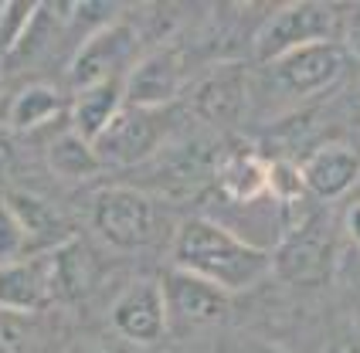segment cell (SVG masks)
Wrapping results in <instances>:
<instances>
[{
	"label": "cell",
	"mask_w": 360,
	"mask_h": 353,
	"mask_svg": "<svg viewBox=\"0 0 360 353\" xmlns=\"http://www.w3.org/2000/svg\"><path fill=\"white\" fill-rule=\"evenodd\" d=\"M343 231H347V238L360 248V204H354V207L343 214Z\"/></svg>",
	"instance_id": "28"
},
{
	"label": "cell",
	"mask_w": 360,
	"mask_h": 353,
	"mask_svg": "<svg viewBox=\"0 0 360 353\" xmlns=\"http://www.w3.org/2000/svg\"><path fill=\"white\" fill-rule=\"evenodd\" d=\"M92 231L116 252H140L153 238L157 211L140 187H102L92 197Z\"/></svg>",
	"instance_id": "7"
},
{
	"label": "cell",
	"mask_w": 360,
	"mask_h": 353,
	"mask_svg": "<svg viewBox=\"0 0 360 353\" xmlns=\"http://www.w3.org/2000/svg\"><path fill=\"white\" fill-rule=\"evenodd\" d=\"M31 255H34V248L27 241V231L20 228V221L11 211V204L0 197V269H7L14 262H24Z\"/></svg>",
	"instance_id": "23"
},
{
	"label": "cell",
	"mask_w": 360,
	"mask_h": 353,
	"mask_svg": "<svg viewBox=\"0 0 360 353\" xmlns=\"http://www.w3.org/2000/svg\"><path fill=\"white\" fill-rule=\"evenodd\" d=\"M61 38H65V7L38 4V11H34V18L27 20L18 44L7 51V65L11 68H31V65L48 58L58 48Z\"/></svg>",
	"instance_id": "18"
},
{
	"label": "cell",
	"mask_w": 360,
	"mask_h": 353,
	"mask_svg": "<svg viewBox=\"0 0 360 353\" xmlns=\"http://www.w3.org/2000/svg\"><path fill=\"white\" fill-rule=\"evenodd\" d=\"M122 105H126V79H112L92 85L85 92H75L72 109H68V129L96 143L112 126V119L122 113Z\"/></svg>",
	"instance_id": "16"
},
{
	"label": "cell",
	"mask_w": 360,
	"mask_h": 353,
	"mask_svg": "<svg viewBox=\"0 0 360 353\" xmlns=\"http://www.w3.org/2000/svg\"><path fill=\"white\" fill-rule=\"evenodd\" d=\"M11 163H14V146H11V139L0 133V176L11 170Z\"/></svg>",
	"instance_id": "29"
},
{
	"label": "cell",
	"mask_w": 360,
	"mask_h": 353,
	"mask_svg": "<svg viewBox=\"0 0 360 353\" xmlns=\"http://www.w3.org/2000/svg\"><path fill=\"white\" fill-rule=\"evenodd\" d=\"M44 160H48L51 174L61 176V180H72V184H85V180H92L99 170H105L99 153H96V143L82 139L79 133H72V129L58 133V136L48 143Z\"/></svg>",
	"instance_id": "20"
},
{
	"label": "cell",
	"mask_w": 360,
	"mask_h": 353,
	"mask_svg": "<svg viewBox=\"0 0 360 353\" xmlns=\"http://www.w3.org/2000/svg\"><path fill=\"white\" fill-rule=\"evenodd\" d=\"M146 55L136 27L129 24V18L122 14L120 20H112L109 27L96 31L89 41H82L75 48V55L65 68V79L72 92H85L92 85L112 79H126L133 72V65Z\"/></svg>",
	"instance_id": "6"
},
{
	"label": "cell",
	"mask_w": 360,
	"mask_h": 353,
	"mask_svg": "<svg viewBox=\"0 0 360 353\" xmlns=\"http://www.w3.org/2000/svg\"><path fill=\"white\" fill-rule=\"evenodd\" d=\"M241 353H285L282 347H276V343H269V340H252L248 347Z\"/></svg>",
	"instance_id": "30"
},
{
	"label": "cell",
	"mask_w": 360,
	"mask_h": 353,
	"mask_svg": "<svg viewBox=\"0 0 360 353\" xmlns=\"http://www.w3.org/2000/svg\"><path fill=\"white\" fill-rule=\"evenodd\" d=\"M68 353H109V350H102L96 343H75V347H68Z\"/></svg>",
	"instance_id": "31"
},
{
	"label": "cell",
	"mask_w": 360,
	"mask_h": 353,
	"mask_svg": "<svg viewBox=\"0 0 360 353\" xmlns=\"http://www.w3.org/2000/svg\"><path fill=\"white\" fill-rule=\"evenodd\" d=\"M300 167H302L306 191L316 200L330 204V200H340L360 180V150L333 139V143L320 146L316 153H309Z\"/></svg>",
	"instance_id": "13"
},
{
	"label": "cell",
	"mask_w": 360,
	"mask_h": 353,
	"mask_svg": "<svg viewBox=\"0 0 360 353\" xmlns=\"http://www.w3.org/2000/svg\"><path fill=\"white\" fill-rule=\"evenodd\" d=\"M112 326L122 340L136 347H150L163 340L170 330V313H167L160 278H136L133 285H126L112 306Z\"/></svg>",
	"instance_id": "11"
},
{
	"label": "cell",
	"mask_w": 360,
	"mask_h": 353,
	"mask_svg": "<svg viewBox=\"0 0 360 353\" xmlns=\"http://www.w3.org/2000/svg\"><path fill=\"white\" fill-rule=\"evenodd\" d=\"M4 200L11 204V211L18 214L20 228L27 231V241H31V248L44 255V252H51V248H58L68 235V228H65V217L48 204V200H41L34 194H20V191H11V194H4Z\"/></svg>",
	"instance_id": "19"
},
{
	"label": "cell",
	"mask_w": 360,
	"mask_h": 353,
	"mask_svg": "<svg viewBox=\"0 0 360 353\" xmlns=\"http://www.w3.org/2000/svg\"><path fill=\"white\" fill-rule=\"evenodd\" d=\"M221 163V150L211 139H184L167 143L157 157L150 160L153 174L150 184L170 197H191L200 187H211Z\"/></svg>",
	"instance_id": "10"
},
{
	"label": "cell",
	"mask_w": 360,
	"mask_h": 353,
	"mask_svg": "<svg viewBox=\"0 0 360 353\" xmlns=\"http://www.w3.org/2000/svg\"><path fill=\"white\" fill-rule=\"evenodd\" d=\"M187 119L184 102L163 105V109H140V105H122V113L112 119V126L96 139V153L102 167H140L160 153L163 146L174 139Z\"/></svg>",
	"instance_id": "3"
},
{
	"label": "cell",
	"mask_w": 360,
	"mask_h": 353,
	"mask_svg": "<svg viewBox=\"0 0 360 353\" xmlns=\"http://www.w3.org/2000/svg\"><path fill=\"white\" fill-rule=\"evenodd\" d=\"M27 347V326L14 313L0 309V353H24Z\"/></svg>",
	"instance_id": "27"
},
{
	"label": "cell",
	"mask_w": 360,
	"mask_h": 353,
	"mask_svg": "<svg viewBox=\"0 0 360 353\" xmlns=\"http://www.w3.org/2000/svg\"><path fill=\"white\" fill-rule=\"evenodd\" d=\"M306 180H302V167L292 160H269V197H276L282 207H296L306 200Z\"/></svg>",
	"instance_id": "22"
},
{
	"label": "cell",
	"mask_w": 360,
	"mask_h": 353,
	"mask_svg": "<svg viewBox=\"0 0 360 353\" xmlns=\"http://www.w3.org/2000/svg\"><path fill=\"white\" fill-rule=\"evenodd\" d=\"M187 55L180 44H160L150 48L133 72L126 75V105L140 109H163L177 105L187 92Z\"/></svg>",
	"instance_id": "9"
},
{
	"label": "cell",
	"mask_w": 360,
	"mask_h": 353,
	"mask_svg": "<svg viewBox=\"0 0 360 353\" xmlns=\"http://www.w3.org/2000/svg\"><path fill=\"white\" fill-rule=\"evenodd\" d=\"M340 34V4H320V0H300L272 7L262 20L255 44H252V65H269L289 51H300L320 41H337Z\"/></svg>",
	"instance_id": "5"
},
{
	"label": "cell",
	"mask_w": 360,
	"mask_h": 353,
	"mask_svg": "<svg viewBox=\"0 0 360 353\" xmlns=\"http://www.w3.org/2000/svg\"><path fill=\"white\" fill-rule=\"evenodd\" d=\"M184 109L187 116L198 119L200 126L231 133L248 119L252 109V72L245 61H211L198 72L187 92H184Z\"/></svg>",
	"instance_id": "4"
},
{
	"label": "cell",
	"mask_w": 360,
	"mask_h": 353,
	"mask_svg": "<svg viewBox=\"0 0 360 353\" xmlns=\"http://www.w3.org/2000/svg\"><path fill=\"white\" fill-rule=\"evenodd\" d=\"M350 72V61L337 41H320L300 51H289L269 65H255L252 79L262 82L269 96L285 102H309L326 92H337Z\"/></svg>",
	"instance_id": "2"
},
{
	"label": "cell",
	"mask_w": 360,
	"mask_h": 353,
	"mask_svg": "<svg viewBox=\"0 0 360 353\" xmlns=\"http://www.w3.org/2000/svg\"><path fill=\"white\" fill-rule=\"evenodd\" d=\"M160 285H163L170 323H180V326H211V323H221L228 316L231 295L224 289H218V285L198 278V275L170 269L160 278Z\"/></svg>",
	"instance_id": "12"
},
{
	"label": "cell",
	"mask_w": 360,
	"mask_h": 353,
	"mask_svg": "<svg viewBox=\"0 0 360 353\" xmlns=\"http://www.w3.org/2000/svg\"><path fill=\"white\" fill-rule=\"evenodd\" d=\"M333 255H337V228L323 211H316L289 224L279 252H272V269H279L289 282L316 285L333 272Z\"/></svg>",
	"instance_id": "8"
},
{
	"label": "cell",
	"mask_w": 360,
	"mask_h": 353,
	"mask_svg": "<svg viewBox=\"0 0 360 353\" xmlns=\"http://www.w3.org/2000/svg\"><path fill=\"white\" fill-rule=\"evenodd\" d=\"M214 187L231 204L259 200V197L269 194V160L262 157L259 150H248V146L224 150L218 174H214Z\"/></svg>",
	"instance_id": "15"
},
{
	"label": "cell",
	"mask_w": 360,
	"mask_h": 353,
	"mask_svg": "<svg viewBox=\"0 0 360 353\" xmlns=\"http://www.w3.org/2000/svg\"><path fill=\"white\" fill-rule=\"evenodd\" d=\"M337 44L350 61V68H360V4H340V34Z\"/></svg>",
	"instance_id": "26"
},
{
	"label": "cell",
	"mask_w": 360,
	"mask_h": 353,
	"mask_svg": "<svg viewBox=\"0 0 360 353\" xmlns=\"http://www.w3.org/2000/svg\"><path fill=\"white\" fill-rule=\"evenodd\" d=\"M65 109V98L55 85L48 82H31L24 85L14 102H11V113H7V126L11 133H34L41 126H48L51 119Z\"/></svg>",
	"instance_id": "21"
},
{
	"label": "cell",
	"mask_w": 360,
	"mask_h": 353,
	"mask_svg": "<svg viewBox=\"0 0 360 353\" xmlns=\"http://www.w3.org/2000/svg\"><path fill=\"white\" fill-rule=\"evenodd\" d=\"M55 299L48 255H31L0 269V309L14 316H31Z\"/></svg>",
	"instance_id": "14"
},
{
	"label": "cell",
	"mask_w": 360,
	"mask_h": 353,
	"mask_svg": "<svg viewBox=\"0 0 360 353\" xmlns=\"http://www.w3.org/2000/svg\"><path fill=\"white\" fill-rule=\"evenodd\" d=\"M34 11H38V4H4V11H0V58H7V51L18 44L27 20L34 18Z\"/></svg>",
	"instance_id": "25"
},
{
	"label": "cell",
	"mask_w": 360,
	"mask_h": 353,
	"mask_svg": "<svg viewBox=\"0 0 360 353\" xmlns=\"http://www.w3.org/2000/svg\"><path fill=\"white\" fill-rule=\"evenodd\" d=\"M48 265H51V282H55V299H68L75 302L92 289L96 275H99V258L89 248V241L82 238H65L58 248L44 252Z\"/></svg>",
	"instance_id": "17"
},
{
	"label": "cell",
	"mask_w": 360,
	"mask_h": 353,
	"mask_svg": "<svg viewBox=\"0 0 360 353\" xmlns=\"http://www.w3.org/2000/svg\"><path fill=\"white\" fill-rule=\"evenodd\" d=\"M326 113L333 119V126L343 129H360V75L350 82H343L333 92V98L326 102Z\"/></svg>",
	"instance_id": "24"
},
{
	"label": "cell",
	"mask_w": 360,
	"mask_h": 353,
	"mask_svg": "<svg viewBox=\"0 0 360 353\" xmlns=\"http://www.w3.org/2000/svg\"><path fill=\"white\" fill-rule=\"evenodd\" d=\"M170 265L224 289L228 295L259 285L272 272V252L245 241L214 217H184L170 241Z\"/></svg>",
	"instance_id": "1"
}]
</instances>
